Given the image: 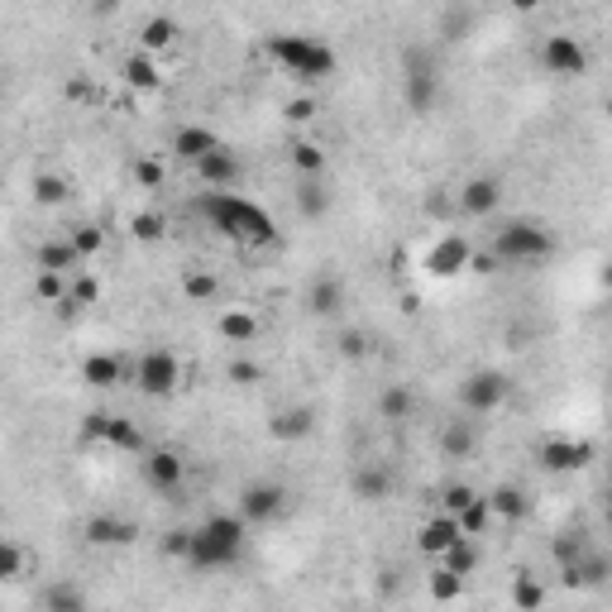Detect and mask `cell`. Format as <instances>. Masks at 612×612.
<instances>
[{
	"label": "cell",
	"instance_id": "15",
	"mask_svg": "<svg viewBox=\"0 0 612 612\" xmlns=\"http://www.w3.org/2000/svg\"><path fill=\"white\" fill-rule=\"evenodd\" d=\"M498 206H503V182H498V177H469V182L459 187V211H464V216L483 220V216H493Z\"/></svg>",
	"mask_w": 612,
	"mask_h": 612
},
{
	"label": "cell",
	"instance_id": "48",
	"mask_svg": "<svg viewBox=\"0 0 612 612\" xmlns=\"http://www.w3.org/2000/svg\"><path fill=\"white\" fill-rule=\"evenodd\" d=\"M134 182H139V187H163V163H158V158H139V163H134Z\"/></svg>",
	"mask_w": 612,
	"mask_h": 612
},
{
	"label": "cell",
	"instance_id": "52",
	"mask_svg": "<svg viewBox=\"0 0 612 612\" xmlns=\"http://www.w3.org/2000/svg\"><path fill=\"white\" fill-rule=\"evenodd\" d=\"M91 10H96V15H110V10H120V0H91Z\"/></svg>",
	"mask_w": 612,
	"mask_h": 612
},
{
	"label": "cell",
	"instance_id": "46",
	"mask_svg": "<svg viewBox=\"0 0 612 612\" xmlns=\"http://www.w3.org/2000/svg\"><path fill=\"white\" fill-rule=\"evenodd\" d=\"M225 378H230V383H240V388H254V383L263 378V369H259V364H249V359H230Z\"/></svg>",
	"mask_w": 612,
	"mask_h": 612
},
{
	"label": "cell",
	"instance_id": "6",
	"mask_svg": "<svg viewBox=\"0 0 612 612\" xmlns=\"http://www.w3.org/2000/svg\"><path fill=\"white\" fill-rule=\"evenodd\" d=\"M134 388L144 397H173L182 388V359L173 350H149L134 364Z\"/></svg>",
	"mask_w": 612,
	"mask_h": 612
},
{
	"label": "cell",
	"instance_id": "40",
	"mask_svg": "<svg viewBox=\"0 0 612 612\" xmlns=\"http://www.w3.org/2000/svg\"><path fill=\"white\" fill-rule=\"evenodd\" d=\"M459 593H464V579H459V574H450V569H436V574H431V598H436V603H455Z\"/></svg>",
	"mask_w": 612,
	"mask_h": 612
},
{
	"label": "cell",
	"instance_id": "19",
	"mask_svg": "<svg viewBox=\"0 0 612 612\" xmlns=\"http://www.w3.org/2000/svg\"><path fill=\"white\" fill-rule=\"evenodd\" d=\"M82 263L87 259L72 249V240H44L39 249H34V268H44V273H63V278H72Z\"/></svg>",
	"mask_w": 612,
	"mask_h": 612
},
{
	"label": "cell",
	"instance_id": "36",
	"mask_svg": "<svg viewBox=\"0 0 612 612\" xmlns=\"http://www.w3.org/2000/svg\"><path fill=\"white\" fill-rule=\"evenodd\" d=\"M67 240H72V249H77L82 259H96V254L106 249V230H101V225H77Z\"/></svg>",
	"mask_w": 612,
	"mask_h": 612
},
{
	"label": "cell",
	"instance_id": "42",
	"mask_svg": "<svg viewBox=\"0 0 612 612\" xmlns=\"http://www.w3.org/2000/svg\"><path fill=\"white\" fill-rule=\"evenodd\" d=\"M182 292H187L192 302H211L220 292V283H216V273H187V278H182Z\"/></svg>",
	"mask_w": 612,
	"mask_h": 612
},
{
	"label": "cell",
	"instance_id": "3",
	"mask_svg": "<svg viewBox=\"0 0 612 612\" xmlns=\"http://www.w3.org/2000/svg\"><path fill=\"white\" fill-rule=\"evenodd\" d=\"M263 53L283 67L292 82H302V87H321V82L335 77V67H340L335 48L326 39H311V34H268Z\"/></svg>",
	"mask_w": 612,
	"mask_h": 612
},
{
	"label": "cell",
	"instance_id": "49",
	"mask_svg": "<svg viewBox=\"0 0 612 612\" xmlns=\"http://www.w3.org/2000/svg\"><path fill=\"white\" fill-rule=\"evenodd\" d=\"M287 120H292V125H306V120H316V101H311V96H297V101H287Z\"/></svg>",
	"mask_w": 612,
	"mask_h": 612
},
{
	"label": "cell",
	"instance_id": "31",
	"mask_svg": "<svg viewBox=\"0 0 612 612\" xmlns=\"http://www.w3.org/2000/svg\"><path fill=\"white\" fill-rule=\"evenodd\" d=\"M216 326H220V335H225L230 345H249V340L259 335V321H254L244 306H230V311H220Z\"/></svg>",
	"mask_w": 612,
	"mask_h": 612
},
{
	"label": "cell",
	"instance_id": "51",
	"mask_svg": "<svg viewBox=\"0 0 612 612\" xmlns=\"http://www.w3.org/2000/svg\"><path fill=\"white\" fill-rule=\"evenodd\" d=\"M106 421H110V412H91L87 421H82V440H101L106 436Z\"/></svg>",
	"mask_w": 612,
	"mask_h": 612
},
{
	"label": "cell",
	"instance_id": "10",
	"mask_svg": "<svg viewBox=\"0 0 612 612\" xmlns=\"http://www.w3.org/2000/svg\"><path fill=\"white\" fill-rule=\"evenodd\" d=\"M139 474H144V483H149L153 493H177L182 479H187V459L177 455V450H168V445H153L139 459Z\"/></svg>",
	"mask_w": 612,
	"mask_h": 612
},
{
	"label": "cell",
	"instance_id": "7",
	"mask_svg": "<svg viewBox=\"0 0 612 612\" xmlns=\"http://www.w3.org/2000/svg\"><path fill=\"white\" fill-rule=\"evenodd\" d=\"M402 101L412 115H431L440 101V72L426 53H412L407 58V77H402Z\"/></svg>",
	"mask_w": 612,
	"mask_h": 612
},
{
	"label": "cell",
	"instance_id": "26",
	"mask_svg": "<svg viewBox=\"0 0 612 612\" xmlns=\"http://www.w3.org/2000/svg\"><path fill=\"white\" fill-rule=\"evenodd\" d=\"M110 445V450H125V455H144L149 450V440H144V431L134 426L130 416H110L106 421V436H101Z\"/></svg>",
	"mask_w": 612,
	"mask_h": 612
},
{
	"label": "cell",
	"instance_id": "33",
	"mask_svg": "<svg viewBox=\"0 0 612 612\" xmlns=\"http://www.w3.org/2000/svg\"><path fill=\"white\" fill-rule=\"evenodd\" d=\"M29 192H34V201H39V206H63V201H67V177H58V173H34Z\"/></svg>",
	"mask_w": 612,
	"mask_h": 612
},
{
	"label": "cell",
	"instance_id": "34",
	"mask_svg": "<svg viewBox=\"0 0 612 612\" xmlns=\"http://www.w3.org/2000/svg\"><path fill=\"white\" fill-rule=\"evenodd\" d=\"M512 608H522V612L546 608V589H541L531 574H517V579H512Z\"/></svg>",
	"mask_w": 612,
	"mask_h": 612
},
{
	"label": "cell",
	"instance_id": "11",
	"mask_svg": "<svg viewBox=\"0 0 612 612\" xmlns=\"http://www.w3.org/2000/svg\"><path fill=\"white\" fill-rule=\"evenodd\" d=\"M541 67L550 77H584L589 72V48L579 44L574 34H550L541 44Z\"/></svg>",
	"mask_w": 612,
	"mask_h": 612
},
{
	"label": "cell",
	"instance_id": "9",
	"mask_svg": "<svg viewBox=\"0 0 612 612\" xmlns=\"http://www.w3.org/2000/svg\"><path fill=\"white\" fill-rule=\"evenodd\" d=\"M287 507V488L283 483H268V479H254L240 488V517L249 526H268L278 522Z\"/></svg>",
	"mask_w": 612,
	"mask_h": 612
},
{
	"label": "cell",
	"instance_id": "35",
	"mask_svg": "<svg viewBox=\"0 0 612 612\" xmlns=\"http://www.w3.org/2000/svg\"><path fill=\"white\" fill-rule=\"evenodd\" d=\"M67 297H72V302H77L82 311H87V306L101 302V283H96L91 273H82V268H77V273L67 278Z\"/></svg>",
	"mask_w": 612,
	"mask_h": 612
},
{
	"label": "cell",
	"instance_id": "8",
	"mask_svg": "<svg viewBox=\"0 0 612 612\" xmlns=\"http://www.w3.org/2000/svg\"><path fill=\"white\" fill-rule=\"evenodd\" d=\"M593 440H569V436H550L536 445V464L546 469V474H579V469H589L593 464Z\"/></svg>",
	"mask_w": 612,
	"mask_h": 612
},
{
	"label": "cell",
	"instance_id": "44",
	"mask_svg": "<svg viewBox=\"0 0 612 612\" xmlns=\"http://www.w3.org/2000/svg\"><path fill=\"white\" fill-rule=\"evenodd\" d=\"M584 536H555V546H550V555H555V565L565 569V565H574L579 555H584Z\"/></svg>",
	"mask_w": 612,
	"mask_h": 612
},
{
	"label": "cell",
	"instance_id": "21",
	"mask_svg": "<svg viewBox=\"0 0 612 612\" xmlns=\"http://www.w3.org/2000/svg\"><path fill=\"white\" fill-rule=\"evenodd\" d=\"M316 431V412L311 407H283V412L268 421V436L283 440V445H292V440H306Z\"/></svg>",
	"mask_w": 612,
	"mask_h": 612
},
{
	"label": "cell",
	"instance_id": "17",
	"mask_svg": "<svg viewBox=\"0 0 612 612\" xmlns=\"http://www.w3.org/2000/svg\"><path fill=\"white\" fill-rule=\"evenodd\" d=\"M393 488H397V479H393V469L388 464H359L354 469V479H350V493L359 498V503H388L393 498Z\"/></svg>",
	"mask_w": 612,
	"mask_h": 612
},
{
	"label": "cell",
	"instance_id": "28",
	"mask_svg": "<svg viewBox=\"0 0 612 612\" xmlns=\"http://www.w3.org/2000/svg\"><path fill=\"white\" fill-rule=\"evenodd\" d=\"M436 560H440V569H450V574L464 579V574L479 569V546H474V536H459V541H450V546L440 550Z\"/></svg>",
	"mask_w": 612,
	"mask_h": 612
},
{
	"label": "cell",
	"instance_id": "1",
	"mask_svg": "<svg viewBox=\"0 0 612 612\" xmlns=\"http://www.w3.org/2000/svg\"><path fill=\"white\" fill-rule=\"evenodd\" d=\"M197 216L206 220L216 235H225V240H235V244H249V249L278 244V220L268 216L263 206H254L249 197H240L235 187H211V192H201Z\"/></svg>",
	"mask_w": 612,
	"mask_h": 612
},
{
	"label": "cell",
	"instance_id": "47",
	"mask_svg": "<svg viewBox=\"0 0 612 612\" xmlns=\"http://www.w3.org/2000/svg\"><path fill=\"white\" fill-rule=\"evenodd\" d=\"M474 498H479V493H474L469 483H450V488H445V498H440V512H459V507H469Z\"/></svg>",
	"mask_w": 612,
	"mask_h": 612
},
{
	"label": "cell",
	"instance_id": "13",
	"mask_svg": "<svg viewBox=\"0 0 612 612\" xmlns=\"http://www.w3.org/2000/svg\"><path fill=\"white\" fill-rule=\"evenodd\" d=\"M192 168H197V177L206 182V187H235V182L244 177L240 153L230 149V144H216L211 153H201V158L192 163Z\"/></svg>",
	"mask_w": 612,
	"mask_h": 612
},
{
	"label": "cell",
	"instance_id": "12",
	"mask_svg": "<svg viewBox=\"0 0 612 612\" xmlns=\"http://www.w3.org/2000/svg\"><path fill=\"white\" fill-rule=\"evenodd\" d=\"M469 259H474V249H469L464 235H440V240L426 249V273H431V278H455V273L469 268Z\"/></svg>",
	"mask_w": 612,
	"mask_h": 612
},
{
	"label": "cell",
	"instance_id": "14",
	"mask_svg": "<svg viewBox=\"0 0 612 612\" xmlns=\"http://www.w3.org/2000/svg\"><path fill=\"white\" fill-rule=\"evenodd\" d=\"M134 536H139V526L125 522V517H110V512H96V517H87L82 522V541L96 550H106V546H130Z\"/></svg>",
	"mask_w": 612,
	"mask_h": 612
},
{
	"label": "cell",
	"instance_id": "16",
	"mask_svg": "<svg viewBox=\"0 0 612 612\" xmlns=\"http://www.w3.org/2000/svg\"><path fill=\"white\" fill-rule=\"evenodd\" d=\"M82 383L96 388V393H110V388H120V383H130V364L120 359V354H87L82 359Z\"/></svg>",
	"mask_w": 612,
	"mask_h": 612
},
{
	"label": "cell",
	"instance_id": "22",
	"mask_svg": "<svg viewBox=\"0 0 612 612\" xmlns=\"http://www.w3.org/2000/svg\"><path fill=\"white\" fill-rule=\"evenodd\" d=\"M120 72H125V87H130V91H144V96L163 87V72H158V58H153V53H144V48H139V53H130Z\"/></svg>",
	"mask_w": 612,
	"mask_h": 612
},
{
	"label": "cell",
	"instance_id": "32",
	"mask_svg": "<svg viewBox=\"0 0 612 612\" xmlns=\"http://www.w3.org/2000/svg\"><path fill=\"white\" fill-rule=\"evenodd\" d=\"M39 603H44L48 612H77V608H87V593L77 589V584H48V589L39 593Z\"/></svg>",
	"mask_w": 612,
	"mask_h": 612
},
{
	"label": "cell",
	"instance_id": "38",
	"mask_svg": "<svg viewBox=\"0 0 612 612\" xmlns=\"http://www.w3.org/2000/svg\"><path fill=\"white\" fill-rule=\"evenodd\" d=\"M488 517H493V512H488V503H483V498H474L469 507H459V512H455V522H459V531H464V536H479L483 526H488Z\"/></svg>",
	"mask_w": 612,
	"mask_h": 612
},
{
	"label": "cell",
	"instance_id": "37",
	"mask_svg": "<svg viewBox=\"0 0 612 612\" xmlns=\"http://www.w3.org/2000/svg\"><path fill=\"white\" fill-rule=\"evenodd\" d=\"M292 168H297V177H321L326 153L316 149V144H297V149H292Z\"/></svg>",
	"mask_w": 612,
	"mask_h": 612
},
{
	"label": "cell",
	"instance_id": "39",
	"mask_svg": "<svg viewBox=\"0 0 612 612\" xmlns=\"http://www.w3.org/2000/svg\"><path fill=\"white\" fill-rule=\"evenodd\" d=\"M34 297H39V302H63L67 297V278L63 273H44V268H39V278H34Z\"/></svg>",
	"mask_w": 612,
	"mask_h": 612
},
{
	"label": "cell",
	"instance_id": "53",
	"mask_svg": "<svg viewBox=\"0 0 612 612\" xmlns=\"http://www.w3.org/2000/svg\"><path fill=\"white\" fill-rule=\"evenodd\" d=\"M536 5H541V0H512V10H522V15H531Z\"/></svg>",
	"mask_w": 612,
	"mask_h": 612
},
{
	"label": "cell",
	"instance_id": "5",
	"mask_svg": "<svg viewBox=\"0 0 612 612\" xmlns=\"http://www.w3.org/2000/svg\"><path fill=\"white\" fill-rule=\"evenodd\" d=\"M507 397H512V378L503 369H474L459 383V407L469 416L498 412V407H507Z\"/></svg>",
	"mask_w": 612,
	"mask_h": 612
},
{
	"label": "cell",
	"instance_id": "29",
	"mask_svg": "<svg viewBox=\"0 0 612 612\" xmlns=\"http://www.w3.org/2000/svg\"><path fill=\"white\" fill-rule=\"evenodd\" d=\"M412 412H416V397L407 383H388V388L378 393V416H383V421H412Z\"/></svg>",
	"mask_w": 612,
	"mask_h": 612
},
{
	"label": "cell",
	"instance_id": "41",
	"mask_svg": "<svg viewBox=\"0 0 612 612\" xmlns=\"http://www.w3.org/2000/svg\"><path fill=\"white\" fill-rule=\"evenodd\" d=\"M20 574H24V550L0 536V584H10V579H20Z\"/></svg>",
	"mask_w": 612,
	"mask_h": 612
},
{
	"label": "cell",
	"instance_id": "18",
	"mask_svg": "<svg viewBox=\"0 0 612 612\" xmlns=\"http://www.w3.org/2000/svg\"><path fill=\"white\" fill-rule=\"evenodd\" d=\"M345 302H350V287L340 283V278H330V273H321L316 283L306 287V311H311V316H321V321L340 316Z\"/></svg>",
	"mask_w": 612,
	"mask_h": 612
},
{
	"label": "cell",
	"instance_id": "23",
	"mask_svg": "<svg viewBox=\"0 0 612 612\" xmlns=\"http://www.w3.org/2000/svg\"><path fill=\"white\" fill-rule=\"evenodd\" d=\"M483 503H488V512H493V517H503V522H522L526 512H531V498H526L517 483H498V488H493Z\"/></svg>",
	"mask_w": 612,
	"mask_h": 612
},
{
	"label": "cell",
	"instance_id": "50",
	"mask_svg": "<svg viewBox=\"0 0 612 612\" xmlns=\"http://www.w3.org/2000/svg\"><path fill=\"white\" fill-rule=\"evenodd\" d=\"M163 550H168L173 560H182V555H187V526H173V531L163 536Z\"/></svg>",
	"mask_w": 612,
	"mask_h": 612
},
{
	"label": "cell",
	"instance_id": "24",
	"mask_svg": "<svg viewBox=\"0 0 612 612\" xmlns=\"http://www.w3.org/2000/svg\"><path fill=\"white\" fill-rule=\"evenodd\" d=\"M216 144H220V134L206 130V125H182V130L173 134V153L182 163H197L201 153H211Z\"/></svg>",
	"mask_w": 612,
	"mask_h": 612
},
{
	"label": "cell",
	"instance_id": "20",
	"mask_svg": "<svg viewBox=\"0 0 612 612\" xmlns=\"http://www.w3.org/2000/svg\"><path fill=\"white\" fill-rule=\"evenodd\" d=\"M464 531H459L455 512H436L431 522H421V531H416V550L421 555H440V550L450 546V541H459Z\"/></svg>",
	"mask_w": 612,
	"mask_h": 612
},
{
	"label": "cell",
	"instance_id": "2",
	"mask_svg": "<svg viewBox=\"0 0 612 612\" xmlns=\"http://www.w3.org/2000/svg\"><path fill=\"white\" fill-rule=\"evenodd\" d=\"M244 541H249V522H244L240 512L230 517V512H216V517H206L201 526L187 531V555H182V565L192 569H230L235 560L244 555Z\"/></svg>",
	"mask_w": 612,
	"mask_h": 612
},
{
	"label": "cell",
	"instance_id": "27",
	"mask_svg": "<svg viewBox=\"0 0 612 612\" xmlns=\"http://www.w3.org/2000/svg\"><path fill=\"white\" fill-rule=\"evenodd\" d=\"M292 201H297V216L302 220H321L330 211V192L321 187V177H302L297 192H292Z\"/></svg>",
	"mask_w": 612,
	"mask_h": 612
},
{
	"label": "cell",
	"instance_id": "4",
	"mask_svg": "<svg viewBox=\"0 0 612 612\" xmlns=\"http://www.w3.org/2000/svg\"><path fill=\"white\" fill-rule=\"evenodd\" d=\"M555 254V230L541 220H507L493 235V259L498 263H546Z\"/></svg>",
	"mask_w": 612,
	"mask_h": 612
},
{
	"label": "cell",
	"instance_id": "30",
	"mask_svg": "<svg viewBox=\"0 0 612 612\" xmlns=\"http://www.w3.org/2000/svg\"><path fill=\"white\" fill-rule=\"evenodd\" d=\"M474 445H479V431H474V421H450L445 431H440V450L450 459H469L474 455Z\"/></svg>",
	"mask_w": 612,
	"mask_h": 612
},
{
	"label": "cell",
	"instance_id": "45",
	"mask_svg": "<svg viewBox=\"0 0 612 612\" xmlns=\"http://www.w3.org/2000/svg\"><path fill=\"white\" fill-rule=\"evenodd\" d=\"M335 350L345 354V359H364V354H369V335H364V330H340Z\"/></svg>",
	"mask_w": 612,
	"mask_h": 612
},
{
	"label": "cell",
	"instance_id": "43",
	"mask_svg": "<svg viewBox=\"0 0 612 612\" xmlns=\"http://www.w3.org/2000/svg\"><path fill=\"white\" fill-rule=\"evenodd\" d=\"M130 235H134L139 244L163 240V216H158V211H139V216L130 220Z\"/></svg>",
	"mask_w": 612,
	"mask_h": 612
},
{
	"label": "cell",
	"instance_id": "25",
	"mask_svg": "<svg viewBox=\"0 0 612 612\" xmlns=\"http://www.w3.org/2000/svg\"><path fill=\"white\" fill-rule=\"evenodd\" d=\"M177 39H182V24L168 20V15H153V20L139 29V48L153 53V58H158V53H168V48H177Z\"/></svg>",
	"mask_w": 612,
	"mask_h": 612
}]
</instances>
